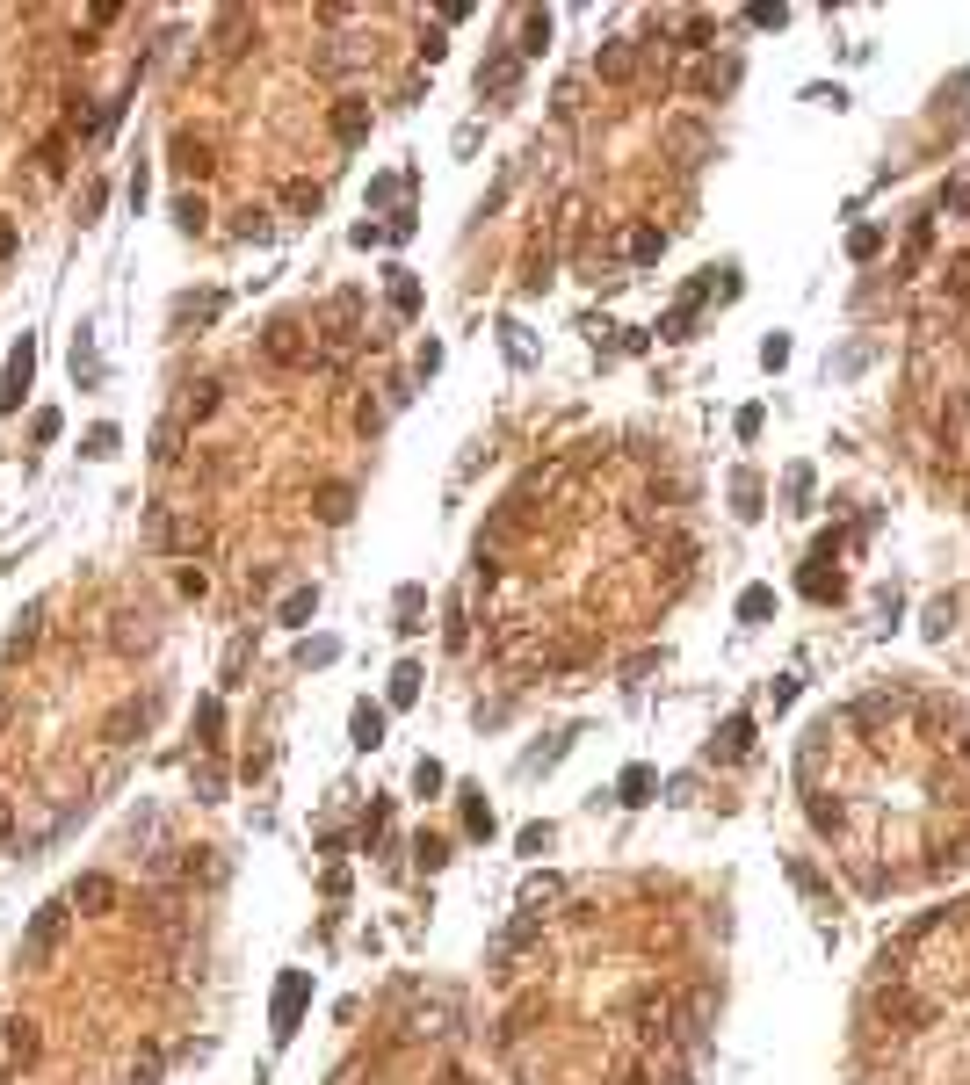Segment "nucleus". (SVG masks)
<instances>
[{
	"mask_svg": "<svg viewBox=\"0 0 970 1085\" xmlns=\"http://www.w3.org/2000/svg\"><path fill=\"white\" fill-rule=\"evenodd\" d=\"M732 500H739V514H761V478H746V471H739V485H732Z\"/></svg>",
	"mask_w": 970,
	"mask_h": 1085,
	"instance_id": "37",
	"label": "nucleus"
},
{
	"mask_svg": "<svg viewBox=\"0 0 970 1085\" xmlns=\"http://www.w3.org/2000/svg\"><path fill=\"white\" fill-rule=\"evenodd\" d=\"M196 731H203L196 746H203V753H218V746H225V738H218V731H225V709H218V702H203V709H196Z\"/></svg>",
	"mask_w": 970,
	"mask_h": 1085,
	"instance_id": "24",
	"label": "nucleus"
},
{
	"mask_svg": "<svg viewBox=\"0 0 970 1085\" xmlns=\"http://www.w3.org/2000/svg\"><path fill=\"white\" fill-rule=\"evenodd\" d=\"M558 897H565V883H558V876H529V883H522V912H536V919H543V905H558Z\"/></svg>",
	"mask_w": 970,
	"mask_h": 1085,
	"instance_id": "18",
	"label": "nucleus"
},
{
	"mask_svg": "<svg viewBox=\"0 0 970 1085\" xmlns=\"http://www.w3.org/2000/svg\"><path fill=\"white\" fill-rule=\"evenodd\" d=\"M261 355H268V362H305V326H297V319H276V326L261 333Z\"/></svg>",
	"mask_w": 970,
	"mask_h": 1085,
	"instance_id": "8",
	"label": "nucleus"
},
{
	"mask_svg": "<svg viewBox=\"0 0 970 1085\" xmlns=\"http://www.w3.org/2000/svg\"><path fill=\"white\" fill-rule=\"evenodd\" d=\"M37 623H44V608H22V623L8 630V651H15V659H22L29 644H37Z\"/></svg>",
	"mask_w": 970,
	"mask_h": 1085,
	"instance_id": "28",
	"label": "nucleus"
},
{
	"mask_svg": "<svg viewBox=\"0 0 970 1085\" xmlns=\"http://www.w3.org/2000/svg\"><path fill=\"white\" fill-rule=\"evenodd\" d=\"M442 1085H471V1078H464V1071H442Z\"/></svg>",
	"mask_w": 970,
	"mask_h": 1085,
	"instance_id": "49",
	"label": "nucleus"
},
{
	"mask_svg": "<svg viewBox=\"0 0 970 1085\" xmlns=\"http://www.w3.org/2000/svg\"><path fill=\"white\" fill-rule=\"evenodd\" d=\"M761 362H768V369H782V362H790V340H782V333H768V340H761Z\"/></svg>",
	"mask_w": 970,
	"mask_h": 1085,
	"instance_id": "44",
	"label": "nucleus"
},
{
	"mask_svg": "<svg viewBox=\"0 0 970 1085\" xmlns=\"http://www.w3.org/2000/svg\"><path fill=\"white\" fill-rule=\"evenodd\" d=\"M594 73L601 80H630V73H638V37H609V44L594 51Z\"/></svg>",
	"mask_w": 970,
	"mask_h": 1085,
	"instance_id": "7",
	"label": "nucleus"
},
{
	"mask_svg": "<svg viewBox=\"0 0 970 1085\" xmlns=\"http://www.w3.org/2000/svg\"><path fill=\"white\" fill-rule=\"evenodd\" d=\"M949 290H956V297H970V261H956V268H949Z\"/></svg>",
	"mask_w": 970,
	"mask_h": 1085,
	"instance_id": "47",
	"label": "nucleus"
},
{
	"mask_svg": "<svg viewBox=\"0 0 970 1085\" xmlns=\"http://www.w3.org/2000/svg\"><path fill=\"white\" fill-rule=\"evenodd\" d=\"M514 80H522V51H514V44L500 37V44H493V58L478 66V95H500V102H507V95H514Z\"/></svg>",
	"mask_w": 970,
	"mask_h": 1085,
	"instance_id": "2",
	"label": "nucleus"
},
{
	"mask_svg": "<svg viewBox=\"0 0 970 1085\" xmlns=\"http://www.w3.org/2000/svg\"><path fill=\"white\" fill-rule=\"evenodd\" d=\"M811 825H818V832H840L847 811H840V803H826V796H811Z\"/></svg>",
	"mask_w": 970,
	"mask_h": 1085,
	"instance_id": "34",
	"label": "nucleus"
},
{
	"mask_svg": "<svg viewBox=\"0 0 970 1085\" xmlns=\"http://www.w3.org/2000/svg\"><path fill=\"white\" fill-rule=\"evenodd\" d=\"M652 789H659L652 767H623V774H616V796H623V803H652Z\"/></svg>",
	"mask_w": 970,
	"mask_h": 1085,
	"instance_id": "17",
	"label": "nucleus"
},
{
	"mask_svg": "<svg viewBox=\"0 0 970 1085\" xmlns=\"http://www.w3.org/2000/svg\"><path fill=\"white\" fill-rule=\"evenodd\" d=\"M37 1049H44L37 1020H29V1013H15V1020H8V1057H15V1064H29V1057H37Z\"/></svg>",
	"mask_w": 970,
	"mask_h": 1085,
	"instance_id": "14",
	"label": "nucleus"
},
{
	"mask_svg": "<svg viewBox=\"0 0 970 1085\" xmlns=\"http://www.w3.org/2000/svg\"><path fill=\"white\" fill-rule=\"evenodd\" d=\"M768 608H775V586H746L739 594V623H761Z\"/></svg>",
	"mask_w": 970,
	"mask_h": 1085,
	"instance_id": "27",
	"label": "nucleus"
},
{
	"mask_svg": "<svg viewBox=\"0 0 970 1085\" xmlns=\"http://www.w3.org/2000/svg\"><path fill=\"white\" fill-rule=\"evenodd\" d=\"M391 312H399V319H413V312H420V283H413L406 268H391Z\"/></svg>",
	"mask_w": 970,
	"mask_h": 1085,
	"instance_id": "22",
	"label": "nucleus"
},
{
	"mask_svg": "<svg viewBox=\"0 0 970 1085\" xmlns=\"http://www.w3.org/2000/svg\"><path fill=\"white\" fill-rule=\"evenodd\" d=\"M413 854H420V868H442V861H449V840H435V832H428V840H420Z\"/></svg>",
	"mask_w": 970,
	"mask_h": 1085,
	"instance_id": "42",
	"label": "nucleus"
},
{
	"mask_svg": "<svg viewBox=\"0 0 970 1085\" xmlns=\"http://www.w3.org/2000/svg\"><path fill=\"white\" fill-rule=\"evenodd\" d=\"M181 413H189V420H210V413H218V384H210V377H203V384H189Z\"/></svg>",
	"mask_w": 970,
	"mask_h": 1085,
	"instance_id": "25",
	"label": "nucleus"
},
{
	"mask_svg": "<svg viewBox=\"0 0 970 1085\" xmlns=\"http://www.w3.org/2000/svg\"><path fill=\"white\" fill-rule=\"evenodd\" d=\"M717 753H724V760H746V753H753V717H732V724H724V746H717Z\"/></svg>",
	"mask_w": 970,
	"mask_h": 1085,
	"instance_id": "23",
	"label": "nucleus"
},
{
	"mask_svg": "<svg viewBox=\"0 0 970 1085\" xmlns=\"http://www.w3.org/2000/svg\"><path fill=\"white\" fill-rule=\"evenodd\" d=\"M638 1028L652 1042H674V999H666V991H659V999H638Z\"/></svg>",
	"mask_w": 970,
	"mask_h": 1085,
	"instance_id": "12",
	"label": "nucleus"
},
{
	"mask_svg": "<svg viewBox=\"0 0 970 1085\" xmlns=\"http://www.w3.org/2000/svg\"><path fill=\"white\" fill-rule=\"evenodd\" d=\"M312 615H319V586H297V594H290V601L276 608V623H290V630H305Z\"/></svg>",
	"mask_w": 970,
	"mask_h": 1085,
	"instance_id": "16",
	"label": "nucleus"
},
{
	"mask_svg": "<svg viewBox=\"0 0 970 1085\" xmlns=\"http://www.w3.org/2000/svg\"><path fill=\"white\" fill-rule=\"evenodd\" d=\"M0 724H8V695H0Z\"/></svg>",
	"mask_w": 970,
	"mask_h": 1085,
	"instance_id": "51",
	"label": "nucleus"
},
{
	"mask_svg": "<svg viewBox=\"0 0 970 1085\" xmlns=\"http://www.w3.org/2000/svg\"><path fill=\"white\" fill-rule=\"evenodd\" d=\"M268 232H276V225H268V210H247V217H239V239H268Z\"/></svg>",
	"mask_w": 970,
	"mask_h": 1085,
	"instance_id": "43",
	"label": "nucleus"
},
{
	"mask_svg": "<svg viewBox=\"0 0 970 1085\" xmlns=\"http://www.w3.org/2000/svg\"><path fill=\"white\" fill-rule=\"evenodd\" d=\"M66 934H73V905L66 897H51V905H37L29 912V926H22V970H51V955L66 948Z\"/></svg>",
	"mask_w": 970,
	"mask_h": 1085,
	"instance_id": "1",
	"label": "nucleus"
},
{
	"mask_svg": "<svg viewBox=\"0 0 970 1085\" xmlns=\"http://www.w3.org/2000/svg\"><path fill=\"white\" fill-rule=\"evenodd\" d=\"M29 442H58V413H51V406H44L37 420H29Z\"/></svg>",
	"mask_w": 970,
	"mask_h": 1085,
	"instance_id": "45",
	"label": "nucleus"
},
{
	"mask_svg": "<svg viewBox=\"0 0 970 1085\" xmlns=\"http://www.w3.org/2000/svg\"><path fill=\"white\" fill-rule=\"evenodd\" d=\"M464 825L478 832V840H485V832H493V811H485V796H471V789H464Z\"/></svg>",
	"mask_w": 970,
	"mask_h": 1085,
	"instance_id": "36",
	"label": "nucleus"
},
{
	"mask_svg": "<svg viewBox=\"0 0 970 1085\" xmlns=\"http://www.w3.org/2000/svg\"><path fill=\"white\" fill-rule=\"evenodd\" d=\"M145 529H153L160 550H196V543H203L196 521H181V514H167V507H153V521H145Z\"/></svg>",
	"mask_w": 970,
	"mask_h": 1085,
	"instance_id": "6",
	"label": "nucleus"
},
{
	"mask_svg": "<svg viewBox=\"0 0 970 1085\" xmlns=\"http://www.w3.org/2000/svg\"><path fill=\"white\" fill-rule=\"evenodd\" d=\"M782 492H790V500L804 507V500H811V463H790V478H782Z\"/></svg>",
	"mask_w": 970,
	"mask_h": 1085,
	"instance_id": "39",
	"label": "nucleus"
},
{
	"mask_svg": "<svg viewBox=\"0 0 970 1085\" xmlns=\"http://www.w3.org/2000/svg\"><path fill=\"white\" fill-rule=\"evenodd\" d=\"M348 731H355V746H362V753H370V746H384V709H377V702H355Z\"/></svg>",
	"mask_w": 970,
	"mask_h": 1085,
	"instance_id": "13",
	"label": "nucleus"
},
{
	"mask_svg": "<svg viewBox=\"0 0 970 1085\" xmlns=\"http://www.w3.org/2000/svg\"><path fill=\"white\" fill-rule=\"evenodd\" d=\"M623 254H630V261H659V254H666V232H659V225H638V232L623 239Z\"/></svg>",
	"mask_w": 970,
	"mask_h": 1085,
	"instance_id": "20",
	"label": "nucleus"
},
{
	"mask_svg": "<svg viewBox=\"0 0 970 1085\" xmlns=\"http://www.w3.org/2000/svg\"><path fill=\"white\" fill-rule=\"evenodd\" d=\"M942 442H949L956 456L970 449V398H963V391H949V406H942Z\"/></svg>",
	"mask_w": 970,
	"mask_h": 1085,
	"instance_id": "11",
	"label": "nucleus"
},
{
	"mask_svg": "<svg viewBox=\"0 0 970 1085\" xmlns=\"http://www.w3.org/2000/svg\"><path fill=\"white\" fill-rule=\"evenodd\" d=\"M876 246H884V232H876V225H855V239H847V254H855V261H869Z\"/></svg>",
	"mask_w": 970,
	"mask_h": 1085,
	"instance_id": "38",
	"label": "nucleus"
},
{
	"mask_svg": "<svg viewBox=\"0 0 970 1085\" xmlns=\"http://www.w3.org/2000/svg\"><path fill=\"white\" fill-rule=\"evenodd\" d=\"M543 44H551V15H529V22H522V44H514V51H529V58H536Z\"/></svg>",
	"mask_w": 970,
	"mask_h": 1085,
	"instance_id": "30",
	"label": "nucleus"
},
{
	"mask_svg": "<svg viewBox=\"0 0 970 1085\" xmlns=\"http://www.w3.org/2000/svg\"><path fill=\"white\" fill-rule=\"evenodd\" d=\"M174 225H181V232H203V225H210V203H203V196H174Z\"/></svg>",
	"mask_w": 970,
	"mask_h": 1085,
	"instance_id": "26",
	"label": "nucleus"
},
{
	"mask_svg": "<svg viewBox=\"0 0 970 1085\" xmlns=\"http://www.w3.org/2000/svg\"><path fill=\"white\" fill-rule=\"evenodd\" d=\"M797 586H804L811 601H840V594H847V586H840V572H826V565H804V579H797Z\"/></svg>",
	"mask_w": 970,
	"mask_h": 1085,
	"instance_id": "19",
	"label": "nucleus"
},
{
	"mask_svg": "<svg viewBox=\"0 0 970 1085\" xmlns=\"http://www.w3.org/2000/svg\"><path fill=\"white\" fill-rule=\"evenodd\" d=\"M666 145H674V152H688V167H695V152H710V138L695 131V123H674V131H666Z\"/></svg>",
	"mask_w": 970,
	"mask_h": 1085,
	"instance_id": "29",
	"label": "nucleus"
},
{
	"mask_svg": "<svg viewBox=\"0 0 970 1085\" xmlns=\"http://www.w3.org/2000/svg\"><path fill=\"white\" fill-rule=\"evenodd\" d=\"M942 203H949V210H970V181H956V189H949Z\"/></svg>",
	"mask_w": 970,
	"mask_h": 1085,
	"instance_id": "48",
	"label": "nucleus"
},
{
	"mask_svg": "<svg viewBox=\"0 0 970 1085\" xmlns=\"http://www.w3.org/2000/svg\"><path fill=\"white\" fill-rule=\"evenodd\" d=\"M167 152H174V174H196V181H203L210 167H218V160H210V138H196V131H174V145H167Z\"/></svg>",
	"mask_w": 970,
	"mask_h": 1085,
	"instance_id": "9",
	"label": "nucleus"
},
{
	"mask_svg": "<svg viewBox=\"0 0 970 1085\" xmlns=\"http://www.w3.org/2000/svg\"><path fill=\"white\" fill-rule=\"evenodd\" d=\"M312 507H319V521H348V514H355V492H348V485H319Z\"/></svg>",
	"mask_w": 970,
	"mask_h": 1085,
	"instance_id": "21",
	"label": "nucleus"
},
{
	"mask_svg": "<svg viewBox=\"0 0 970 1085\" xmlns=\"http://www.w3.org/2000/svg\"><path fill=\"white\" fill-rule=\"evenodd\" d=\"M305 999H312V977H305V970H283V984H276V1042L297 1035V1013H305Z\"/></svg>",
	"mask_w": 970,
	"mask_h": 1085,
	"instance_id": "4",
	"label": "nucleus"
},
{
	"mask_svg": "<svg viewBox=\"0 0 970 1085\" xmlns=\"http://www.w3.org/2000/svg\"><path fill=\"white\" fill-rule=\"evenodd\" d=\"M0 832H8V796H0Z\"/></svg>",
	"mask_w": 970,
	"mask_h": 1085,
	"instance_id": "50",
	"label": "nucleus"
},
{
	"mask_svg": "<svg viewBox=\"0 0 970 1085\" xmlns=\"http://www.w3.org/2000/svg\"><path fill=\"white\" fill-rule=\"evenodd\" d=\"M963 760H970V738H963Z\"/></svg>",
	"mask_w": 970,
	"mask_h": 1085,
	"instance_id": "52",
	"label": "nucleus"
},
{
	"mask_svg": "<svg viewBox=\"0 0 970 1085\" xmlns=\"http://www.w3.org/2000/svg\"><path fill=\"white\" fill-rule=\"evenodd\" d=\"M949 623H956V601H927V637H949Z\"/></svg>",
	"mask_w": 970,
	"mask_h": 1085,
	"instance_id": "32",
	"label": "nucleus"
},
{
	"mask_svg": "<svg viewBox=\"0 0 970 1085\" xmlns=\"http://www.w3.org/2000/svg\"><path fill=\"white\" fill-rule=\"evenodd\" d=\"M413 695H420V666H399L391 673V709H406Z\"/></svg>",
	"mask_w": 970,
	"mask_h": 1085,
	"instance_id": "31",
	"label": "nucleus"
},
{
	"mask_svg": "<svg viewBox=\"0 0 970 1085\" xmlns=\"http://www.w3.org/2000/svg\"><path fill=\"white\" fill-rule=\"evenodd\" d=\"M333 138H341V145H362V138H370V102L348 95L341 109H333Z\"/></svg>",
	"mask_w": 970,
	"mask_h": 1085,
	"instance_id": "10",
	"label": "nucleus"
},
{
	"mask_svg": "<svg viewBox=\"0 0 970 1085\" xmlns=\"http://www.w3.org/2000/svg\"><path fill=\"white\" fill-rule=\"evenodd\" d=\"M29 377H37V340H15V355H8V377H0V413H15L22 406V391H29Z\"/></svg>",
	"mask_w": 970,
	"mask_h": 1085,
	"instance_id": "5",
	"label": "nucleus"
},
{
	"mask_svg": "<svg viewBox=\"0 0 970 1085\" xmlns=\"http://www.w3.org/2000/svg\"><path fill=\"white\" fill-rule=\"evenodd\" d=\"M66 905H73V912H87V919H102V912H116V905H124V890H116V876H102V868H95V876H80V883L66 890Z\"/></svg>",
	"mask_w": 970,
	"mask_h": 1085,
	"instance_id": "3",
	"label": "nucleus"
},
{
	"mask_svg": "<svg viewBox=\"0 0 970 1085\" xmlns=\"http://www.w3.org/2000/svg\"><path fill=\"white\" fill-rule=\"evenodd\" d=\"M116 442H124L116 427H87V456H116Z\"/></svg>",
	"mask_w": 970,
	"mask_h": 1085,
	"instance_id": "40",
	"label": "nucleus"
},
{
	"mask_svg": "<svg viewBox=\"0 0 970 1085\" xmlns=\"http://www.w3.org/2000/svg\"><path fill=\"white\" fill-rule=\"evenodd\" d=\"M15 246H22V232H15V217H8V210H0V261H8V254H15Z\"/></svg>",
	"mask_w": 970,
	"mask_h": 1085,
	"instance_id": "46",
	"label": "nucleus"
},
{
	"mask_svg": "<svg viewBox=\"0 0 970 1085\" xmlns=\"http://www.w3.org/2000/svg\"><path fill=\"white\" fill-rule=\"evenodd\" d=\"M413 789L435 796V789H442V760H420V767H413Z\"/></svg>",
	"mask_w": 970,
	"mask_h": 1085,
	"instance_id": "41",
	"label": "nucleus"
},
{
	"mask_svg": "<svg viewBox=\"0 0 970 1085\" xmlns=\"http://www.w3.org/2000/svg\"><path fill=\"white\" fill-rule=\"evenodd\" d=\"M218 796H225V774L203 760V767H196V803H218Z\"/></svg>",
	"mask_w": 970,
	"mask_h": 1085,
	"instance_id": "33",
	"label": "nucleus"
},
{
	"mask_svg": "<svg viewBox=\"0 0 970 1085\" xmlns=\"http://www.w3.org/2000/svg\"><path fill=\"white\" fill-rule=\"evenodd\" d=\"M536 934H543V919H536V912H522V919H514V926H507V934L493 941V955H500V963H507V955H522V948H529Z\"/></svg>",
	"mask_w": 970,
	"mask_h": 1085,
	"instance_id": "15",
	"label": "nucleus"
},
{
	"mask_svg": "<svg viewBox=\"0 0 970 1085\" xmlns=\"http://www.w3.org/2000/svg\"><path fill=\"white\" fill-rule=\"evenodd\" d=\"M131 1085H160V1049H138L131 1057Z\"/></svg>",
	"mask_w": 970,
	"mask_h": 1085,
	"instance_id": "35",
	"label": "nucleus"
}]
</instances>
